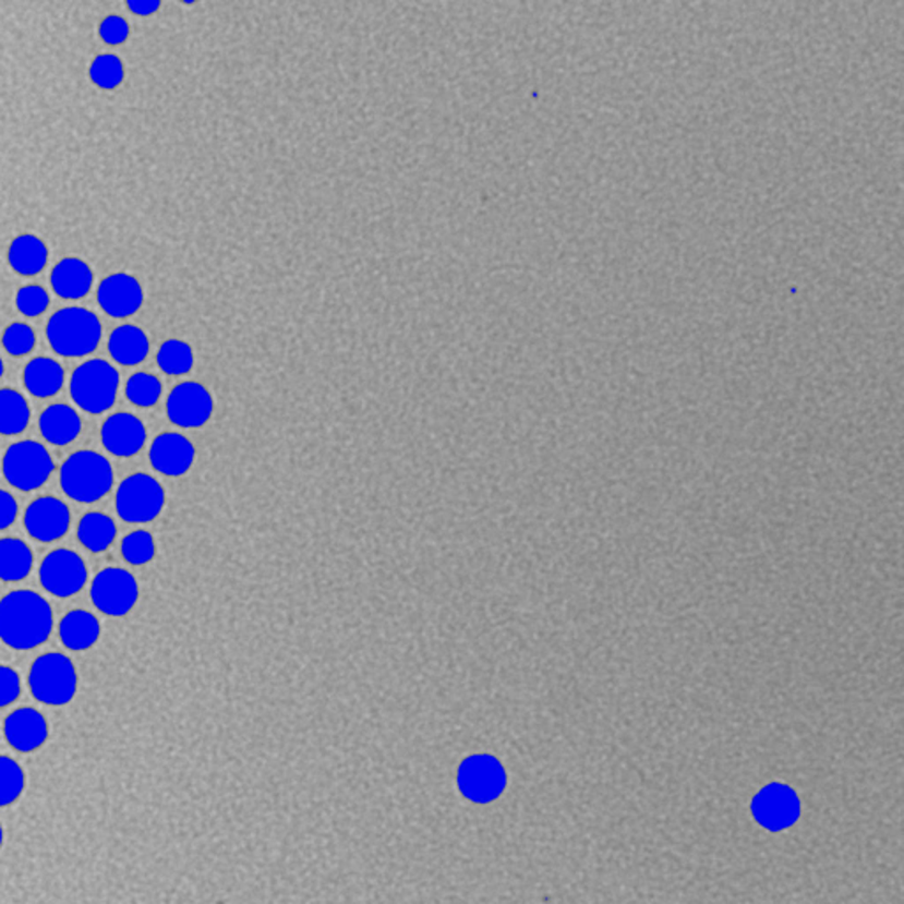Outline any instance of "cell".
Instances as JSON below:
<instances>
[{
	"label": "cell",
	"instance_id": "603a6c76",
	"mask_svg": "<svg viewBox=\"0 0 904 904\" xmlns=\"http://www.w3.org/2000/svg\"><path fill=\"white\" fill-rule=\"evenodd\" d=\"M24 384L25 389L36 398H50L62 389L64 370L53 359H34L25 366Z\"/></svg>",
	"mask_w": 904,
	"mask_h": 904
},
{
	"label": "cell",
	"instance_id": "5b68a950",
	"mask_svg": "<svg viewBox=\"0 0 904 904\" xmlns=\"http://www.w3.org/2000/svg\"><path fill=\"white\" fill-rule=\"evenodd\" d=\"M119 384L121 378L110 362L93 359L71 376V398L85 412H107L116 403Z\"/></svg>",
	"mask_w": 904,
	"mask_h": 904
},
{
	"label": "cell",
	"instance_id": "5bb4252c",
	"mask_svg": "<svg viewBox=\"0 0 904 904\" xmlns=\"http://www.w3.org/2000/svg\"><path fill=\"white\" fill-rule=\"evenodd\" d=\"M149 459L154 470L177 478L184 475L195 463V447L186 436L179 433H162L153 442Z\"/></svg>",
	"mask_w": 904,
	"mask_h": 904
},
{
	"label": "cell",
	"instance_id": "e575fe53",
	"mask_svg": "<svg viewBox=\"0 0 904 904\" xmlns=\"http://www.w3.org/2000/svg\"><path fill=\"white\" fill-rule=\"evenodd\" d=\"M99 36L108 45H121L130 36V25L122 16L110 14L99 24Z\"/></svg>",
	"mask_w": 904,
	"mask_h": 904
},
{
	"label": "cell",
	"instance_id": "7402d4cb",
	"mask_svg": "<svg viewBox=\"0 0 904 904\" xmlns=\"http://www.w3.org/2000/svg\"><path fill=\"white\" fill-rule=\"evenodd\" d=\"M11 267L22 276H36L45 269L48 262V248L39 237L24 233L11 242L8 250Z\"/></svg>",
	"mask_w": 904,
	"mask_h": 904
},
{
	"label": "cell",
	"instance_id": "f35d334b",
	"mask_svg": "<svg viewBox=\"0 0 904 904\" xmlns=\"http://www.w3.org/2000/svg\"><path fill=\"white\" fill-rule=\"evenodd\" d=\"M0 843H2V829H0Z\"/></svg>",
	"mask_w": 904,
	"mask_h": 904
},
{
	"label": "cell",
	"instance_id": "8fae6325",
	"mask_svg": "<svg viewBox=\"0 0 904 904\" xmlns=\"http://www.w3.org/2000/svg\"><path fill=\"white\" fill-rule=\"evenodd\" d=\"M214 401L209 390L196 382L177 385L167 401L170 421L181 427H200L213 415Z\"/></svg>",
	"mask_w": 904,
	"mask_h": 904
},
{
	"label": "cell",
	"instance_id": "d4e9b609",
	"mask_svg": "<svg viewBox=\"0 0 904 904\" xmlns=\"http://www.w3.org/2000/svg\"><path fill=\"white\" fill-rule=\"evenodd\" d=\"M76 535L88 552H107L116 539L117 527L110 516L103 515V513H88L80 520Z\"/></svg>",
	"mask_w": 904,
	"mask_h": 904
},
{
	"label": "cell",
	"instance_id": "f546056e",
	"mask_svg": "<svg viewBox=\"0 0 904 904\" xmlns=\"http://www.w3.org/2000/svg\"><path fill=\"white\" fill-rule=\"evenodd\" d=\"M88 75H91V80L98 87L110 91V88L119 87L122 84V80H124V64H122L119 57L112 56V53H105V56H98L94 59L93 64H91V70H88Z\"/></svg>",
	"mask_w": 904,
	"mask_h": 904
},
{
	"label": "cell",
	"instance_id": "d6a6232c",
	"mask_svg": "<svg viewBox=\"0 0 904 904\" xmlns=\"http://www.w3.org/2000/svg\"><path fill=\"white\" fill-rule=\"evenodd\" d=\"M50 306V298L48 292L38 285H27V287L20 288L16 293V308H19L25 316H39Z\"/></svg>",
	"mask_w": 904,
	"mask_h": 904
},
{
	"label": "cell",
	"instance_id": "44dd1931",
	"mask_svg": "<svg viewBox=\"0 0 904 904\" xmlns=\"http://www.w3.org/2000/svg\"><path fill=\"white\" fill-rule=\"evenodd\" d=\"M149 338L135 325H121L108 339V352L113 361L124 366H135L149 353Z\"/></svg>",
	"mask_w": 904,
	"mask_h": 904
},
{
	"label": "cell",
	"instance_id": "4dcf8cb0",
	"mask_svg": "<svg viewBox=\"0 0 904 904\" xmlns=\"http://www.w3.org/2000/svg\"><path fill=\"white\" fill-rule=\"evenodd\" d=\"M24 790V772L19 763L0 756V806H8L20 797Z\"/></svg>",
	"mask_w": 904,
	"mask_h": 904
},
{
	"label": "cell",
	"instance_id": "8992f818",
	"mask_svg": "<svg viewBox=\"0 0 904 904\" xmlns=\"http://www.w3.org/2000/svg\"><path fill=\"white\" fill-rule=\"evenodd\" d=\"M56 469L47 447L39 442L24 441L5 450L2 472L11 486L22 492L38 490Z\"/></svg>",
	"mask_w": 904,
	"mask_h": 904
},
{
	"label": "cell",
	"instance_id": "4316f807",
	"mask_svg": "<svg viewBox=\"0 0 904 904\" xmlns=\"http://www.w3.org/2000/svg\"><path fill=\"white\" fill-rule=\"evenodd\" d=\"M193 348L181 339H168L159 347L158 364L167 375H186L193 367Z\"/></svg>",
	"mask_w": 904,
	"mask_h": 904
},
{
	"label": "cell",
	"instance_id": "ffe728a7",
	"mask_svg": "<svg viewBox=\"0 0 904 904\" xmlns=\"http://www.w3.org/2000/svg\"><path fill=\"white\" fill-rule=\"evenodd\" d=\"M101 635V626H99L98 618L94 617L93 613L85 612V610H73V612L65 613L61 624H59V636L64 643L65 649L82 652V650L91 649L94 643L98 641Z\"/></svg>",
	"mask_w": 904,
	"mask_h": 904
},
{
	"label": "cell",
	"instance_id": "f1b7e54d",
	"mask_svg": "<svg viewBox=\"0 0 904 904\" xmlns=\"http://www.w3.org/2000/svg\"><path fill=\"white\" fill-rule=\"evenodd\" d=\"M121 555L131 566H145L156 555V541L153 533L135 530L128 533L121 543Z\"/></svg>",
	"mask_w": 904,
	"mask_h": 904
},
{
	"label": "cell",
	"instance_id": "30bf717a",
	"mask_svg": "<svg viewBox=\"0 0 904 904\" xmlns=\"http://www.w3.org/2000/svg\"><path fill=\"white\" fill-rule=\"evenodd\" d=\"M24 525L31 538L39 543H53L70 530V507L56 496H41L25 510Z\"/></svg>",
	"mask_w": 904,
	"mask_h": 904
},
{
	"label": "cell",
	"instance_id": "3957f363",
	"mask_svg": "<svg viewBox=\"0 0 904 904\" xmlns=\"http://www.w3.org/2000/svg\"><path fill=\"white\" fill-rule=\"evenodd\" d=\"M53 352L64 358H82L94 352L101 339V324L93 311L65 308L51 316L47 327Z\"/></svg>",
	"mask_w": 904,
	"mask_h": 904
},
{
	"label": "cell",
	"instance_id": "484cf974",
	"mask_svg": "<svg viewBox=\"0 0 904 904\" xmlns=\"http://www.w3.org/2000/svg\"><path fill=\"white\" fill-rule=\"evenodd\" d=\"M31 421L27 399L13 389H0V435H19Z\"/></svg>",
	"mask_w": 904,
	"mask_h": 904
},
{
	"label": "cell",
	"instance_id": "277c9868",
	"mask_svg": "<svg viewBox=\"0 0 904 904\" xmlns=\"http://www.w3.org/2000/svg\"><path fill=\"white\" fill-rule=\"evenodd\" d=\"M28 687L34 698L45 706H65L75 698L79 689L75 664L57 652L43 654L31 666Z\"/></svg>",
	"mask_w": 904,
	"mask_h": 904
},
{
	"label": "cell",
	"instance_id": "ba28073f",
	"mask_svg": "<svg viewBox=\"0 0 904 904\" xmlns=\"http://www.w3.org/2000/svg\"><path fill=\"white\" fill-rule=\"evenodd\" d=\"M138 581L121 567H107L93 580L91 599L108 617H124L138 601Z\"/></svg>",
	"mask_w": 904,
	"mask_h": 904
},
{
	"label": "cell",
	"instance_id": "74e56055",
	"mask_svg": "<svg viewBox=\"0 0 904 904\" xmlns=\"http://www.w3.org/2000/svg\"><path fill=\"white\" fill-rule=\"evenodd\" d=\"M4 375V362L0 359V376Z\"/></svg>",
	"mask_w": 904,
	"mask_h": 904
},
{
	"label": "cell",
	"instance_id": "1f68e13d",
	"mask_svg": "<svg viewBox=\"0 0 904 904\" xmlns=\"http://www.w3.org/2000/svg\"><path fill=\"white\" fill-rule=\"evenodd\" d=\"M2 345H4L5 352L11 353L14 358H22V355L33 352L34 345H36V335L28 325L11 324L5 327L4 335H2Z\"/></svg>",
	"mask_w": 904,
	"mask_h": 904
},
{
	"label": "cell",
	"instance_id": "d6986e66",
	"mask_svg": "<svg viewBox=\"0 0 904 904\" xmlns=\"http://www.w3.org/2000/svg\"><path fill=\"white\" fill-rule=\"evenodd\" d=\"M461 783L465 790L475 798H490L501 792L504 784V772L501 766L492 758L479 756L473 758L461 772Z\"/></svg>",
	"mask_w": 904,
	"mask_h": 904
},
{
	"label": "cell",
	"instance_id": "8d00e7d4",
	"mask_svg": "<svg viewBox=\"0 0 904 904\" xmlns=\"http://www.w3.org/2000/svg\"><path fill=\"white\" fill-rule=\"evenodd\" d=\"M159 8H161V4L158 0H131V2H128V10L133 11L138 16H149V14L156 13Z\"/></svg>",
	"mask_w": 904,
	"mask_h": 904
},
{
	"label": "cell",
	"instance_id": "d590c367",
	"mask_svg": "<svg viewBox=\"0 0 904 904\" xmlns=\"http://www.w3.org/2000/svg\"><path fill=\"white\" fill-rule=\"evenodd\" d=\"M19 516V504L11 493L0 490V530L10 529Z\"/></svg>",
	"mask_w": 904,
	"mask_h": 904
},
{
	"label": "cell",
	"instance_id": "836d02e7",
	"mask_svg": "<svg viewBox=\"0 0 904 904\" xmlns=\"http://www.w3.org/2000/svg\"><path fill=\"white\" fill-rule=\"evenodd\" d=\"M20 692H22V682H20L19 673L10 666L0 664V709L19 700Z\"/></svg>",
	"mask_w": 904,
	"mask_h": 904
},
{
	"label": "cell",
	"instance_id": "ac0fdd59",
	"mask_svg": "<svg viewBox=\"0 0 904 904\" xmlns=\"http://www.w3.org/2000/svg\"><path fill=\"white\" fill-rule=\"evenodd\" d=\"M50 284L61 298H84L93 288V269L80 258H64L51 270Z\"/></svg>",
	"mask_w": 904,
	"mask_h": 904
},
{
	"label": "cell",
	"instance_id": "52a82bcc",
	"mask_svg": "<svg viewBox=\"0 0 904 904\" xmlns=\"http://www.w3.org/2000/svg\"><path fill=\"white\" fill-rule=\"evenodd\" d=\"M116 507L128 523H149L165 507V490L147 473H133L117 487Z\"/></svg>",
	"mask_w": 904,
	"mask_h": 904
},
{
	"label": "cell",
	"instance_id": "4fadbf2b",
	"mask_svg": "<svg viewBox=\"0 0 904 904\" xmlns=\"http://www.w3.org/2000/svg\"><path fill=\"white\" fill-rule=\"evenodd\" d=\"M98 302L103 311L116 318L135 315L144 302V290L138 279L130 274L119 273L103 279L98 290Z\"/></svg>",
	"mask_w": 904,
	"mask_h": 904
},
{
	"label": "cell",
	"instance_id": "9a60e30c",
	"mask_svg": "<svg viewBox=\"0 0 904 904\" xmlns=\"http://www.w3.org/2000/svg\"><path fill=\"white\" fill-rule=\"evenodd\" d=\"M752 811L760 823L769 829H783L792 825L798 817V800L792 790L772 784L755 798Z\"/></svg>",
	"mask_w": 904,
	"mask_h": 904
},
{
	"label": "cell",
	"instance_id": "e0dca14e",
	"mask_svg": "<svg viewBox=\"0 0 904 904\" xmlns=\"http://www.w3.org/2000/svg\"><path fill=\"white\" fill-rule=\"evenodd\" d=\"M39 432L53 446H68L79 438L82 419L68 405H51L39 418Z\"/></svg>",
	"mask_w": 904,
	"mask_h": 904
},
{
	"label": "cell",
	"instance_id": "cb8c5ba5",
	"mask_svg": "<svg viewBox=\"0 0 904 904\" xmlns=\"http://www.w3.org/2000/svg\"><path fill=\"white\" fill-rule=\"evenodd\" d=\"M34 566L33 550L22 539H0V580L13 583L31 575Z\"/></svg>",
	"mask_w": 904,
	"mask_h": 904
},
{
	"label": "cell",
	"instance_id": "83f0119b",
	"mask_svg": "<svg viewBox=\"0 0 904 904\" xmlns=\"http://www.w3.org/2000/svg\"><path fill=\"white\" fill-rule=\"evenodd\" d=\"M162 385L158 376L150 373H135L125 385V396L131 403L142 409L153 407L161 398Z\"/></svg>",
	"mask_w": 904,
	"mask_h": 904
},
{
	"label": "cell",
	"instance_id": "7c38bea8",
	"mask_svg": "<svg viewBox=\"0 0 904 904\" xmlns=\"http://www.w3.org/2000/svg\"><path fill=\"white\" fill-rule=\"evenodd\" d=\"M147 441L144 422L133 413H113L103 422L101 442L110 455L130 458L138 455Z\"/></svg>",
	"mask_w": 904,
	"mask_h": 904
},
{
	"label": "cell",
	"instance_id": "9c48e42d",
	"mask_svg": "<svg viewBox=\"0 0 904 904\" xmlns=\"http://www.w3.org/2000/svg\"><path fill=\"white\" fill-rule=\"evenodd\" d=\"M39 581L48 594L56 598H71L84 589L87 581V566L79 553L71 550H53L48 553L39 567Z\"/></svg>",
	"mask_w": 904,
	"mask_h": 904
},
{
	"label": "cell",
	"instance_id": "7a4b0ae2",
	"mask_svg": "<svg viewBox=\"0 0 904 904\" xmlns=\"http://www.w3.org/2000/svg\"><path fill=\"white\" fill-rule=\"evenodd\" d=\"M61 486L71 501L93 504L112 490V465L99 453L79 450L61 467Z\"/></svg>",
	"mask_w": 904,
	"mask_h": 904
},
{
	"label": "cell",
	"instance_id": "2e32d148",
	"mask_svg": "<svg viewBox=\"0 0 904 904\" xmlns=\"http://www.w3.org/2000/svg\"><path fill=\"white\" fill-rule=\"evenodd\" d=\"M8 743L19 751H34L45 744L48 737L47 719L38 710L19 709L8 715L4 723Z\"/></svg>",
	"mask_w": 904,
	"mask_h": 904
},
{
	"label": "cell",
	"instance_id": "6da1fadb",
	"mask_svg": "<svg viewBox=\"0 0 904 904\" xmlns=\"http://www.w3.org/2000/svg\"><path fill=\"white\" fill-rule=\"evenodd\" d=\"M51 629V606L33 590H14L0 601V640L11 649H36L50 638Z\"/></svg>",
	"mask_w": 904,
	"mask_h": 904
}]
</instances>
